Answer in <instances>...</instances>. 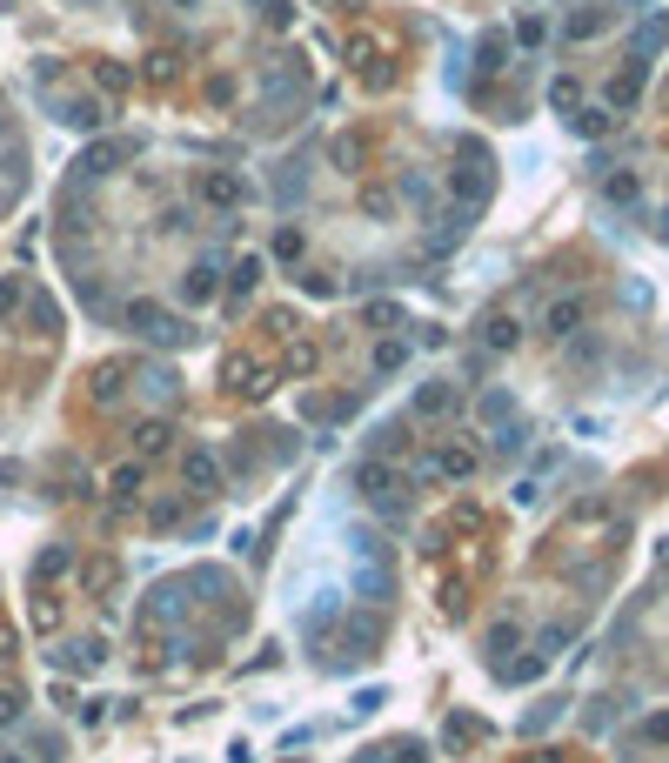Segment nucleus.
<instances>
[{
    "mask_svg": "<svg viewBox=\"0 0 669 763\" xmlns=\"http://www.w3.org/2000/svg\"><path fill=\"white\" fill-rule=\"evenodd\" d=\"M94 81H101V88H127V67H114V61H101V67H94Z\"/></svg>",
    "mask_w": 669,
    "mask_h": 763,
    "instance_id": "19",
    "label": "nucleus"
},
{
    "mask_svg": "<svg viewBox=\"0 0 669 763\" xmlns=\"http://www.w3.org/2000/svg\"><path fill=\"white\" fill-rule=\"evenodd\" d=\"M328 161H334L342 174H355V168H362V135H334V141H328Z\"/></svg>",
    "mask_w": 669,
    "mask_h": 763,
    "instance_id": "5",
    "label": "nucleus"
},
{
    "mask_svg": "<svg viewBox=\"0 0 669 763\" xmlns=\"http://www.w3.org/2000/svg\"><path fill=\"white\" fill-rule=\"evenodd\" d=\"M268 255H274V261H295V255H302V235H295V228H281V235H274V248H268Z\"/></svg>",
    "mask_w": 669,
    "mask_h": 763,
    "instance_id": "16",
    "label": "nucleus"
},
{
    "mask_svg": "<svg viewBox=\"0 0 669 763\" xmlns=\"http://www.w3.org/2000/svg\"><path fill=\"white\" fill-rule=\"evenodd\" d=\"M107 489H114V496H141V462H121Z\"/></svg>",
    "mask_w": 669,
    "mask_h": 763,
    "instance_id": "11",
    "label": "nucleus"
},
{
    "mask_svg": "<svg viewBox=\"0 0 669 763\" xmlns=\"http://www.w3.org/2000/svg\"><path fill=\"white\" fill-rule=\"evenodd\" d=\"M121 315H127V328H141V335H154V321H161V308H154V302H127Z\"/></svg>",
    "mask_w": 669,
    "mask_h": 763,
    "instance_id": "10",
    "label": "nucleus"
},
{
    "mask_svg": "<svg viewBox=\"0 0 669 763\" xmlns=\"http://www.w3.org/2000/svg\"><path fill=\"white\" fill-rule=\"evenodd\" d=\"M121 161V148H88L81 154V174H101V168H114Z\"/></svg>",
    "mask_w": 669,
    "mask_h": 763,
    "instance_id": "13",
    "label": "nucleus"
},
{
    "mask_svg": "<svg viewBox=\"0 0 669 763\" xmlns=\"http://www.w3.org/2000/svg\"><path fill=\"white\" fill-rule=\"evenodd\" d=\"M20 308H27V281H20V275H0V321H14Z\"/></svg>",
    "mask_w": 669,
    "mask_h": 763,
    "instance_id": "7",
    "label": "nucleus"
},
{
    "mask_svg": "<svg viewBox=\"0 0 669 763\" xmlns=\"http://www.w3.org/2000/svg\"><path fill=\"white\" fill-rule=\"evenodd\" d=\"M61 121H67V127H81V135H88V127L101 121V107H94V101H74V107H67V114H61Z\"/></svg>",
    "mask_w": 669,
    "mask_h": 763,
    "instance_id": "14",
    "label": "nucleus"
},
{
    "mask_svg": "<svg viewBox=\"0 0 669 763\" xmlns=\"http://www.w3.org/2000/svg\"><path fill=\"white\" fill-rule=\"evenodd\" d=\"M201 195H208L214 208H235V201H242L248 188H242V174H228V168H221V174H208V181H201Z\"/></svg>",
    "mask_w": 669,
    "mask_h": 763,
    "instance_id": "1",
    "label": "nucleus"
},
{
    "mask_svg": "<svg viewBox=\"0 0 669 763\" xmlns=\"http://www.w3.org/2000/svg\"><path fill=\"white\" fill-rule=\"evenodd\" d=\"M255 14H261V20H274V27H288L295 7H288V0H255Z\"/></svg>",
    "mask_w": 669,
    "mask_h": 763,
    "instance_id": "15",
    "label": "nucleus"
},
{
    "mask_svg": "<svg viewBox=\"0 0 669 763\" xmlns=\"http://www.w3.org/2000/svg\"><path fill=\"white\" fill-rule=\"evenodd\" d=\"M0 763H14V757H0Z\"/></svg>",
    "mask_w": 669,
    "mask_h": 763,
    "instance_id": "21",
    "label": "nucleus"
},
{
    "mask_svg": "<svg viewBox=\"0 0 669 763\" xmlns=\"http://www.w3.org/2000/svg\"><path fill=\"white\" fill-rule=\"evenodd\" d=\"M141 382H148L154 402H174V368H154V362H148V368H141Z\"/></svg>",
    "mask_w": 669,
    "mask_h": 763,
    "instance_id": "9",
    "label": "nucleus"
},
{
    "mask_svg": "<svg viewBox=\"0 0 669 763\" xmlns=\"http://www.w3.org/2000/svg\"><path fill=\"white\" fill-rule=\"evenodd\" d=\"M181 475H188V489H214V475H221V462H214L208 449H195V456L181 462Z\"/></svg>",
    "mask_w": 669,
    "mask_h": 763,
    "instance_id": "4",
    "label": "nucleus"
},
{
    "mask_svg": "<svg viewBox=\"0 0 669 763\" xmlns=\"http://www.w3.org/2000/svg\"><path fill=\"white\" fill-rule=\"evenodd\" d=\"M255 281H261V261H255V255H248V261H235V295H248Z\"/></svg>",
    "mask_w": 669,
    "mask_h": 763,
    "instance_id": "17",
    "label": "nucleus"
},
{
    "mask_svg": "<svg viewBox=\"0 0 669 763\" xmlns=\"http://www.w3.org/2000/svg\"><path fill=\"white\" fill-rule=\"evenodd\" d=\"M135 449H141V456H161V449H174V428H167L161 415H148V422L135 428Z\"/></svg>",
    "mask_w": 669,
    "mask_h": 763,
    "instance_id": "2",
    "label": "nucleus"
},
{
    "mask_svg": "<svg viewBox=\"0 0 669 763\" xmlns=\"http://www.w3.org/2000/svg\"><path fill=\"white\" fill-rule=\"evenodd\" d=\"M27 321L41 328V335H61V308L47 302V295H27Z\"/></svg>",
    "mask_w": 669,
    "mask_h": 763,
    "instance_id": "6",
    "label": "nucleus"
},
{
    "mask_svg": "<svg viewBox=\"0 0 669 763\" xmlns=\"http://www.w3.org/2000/svg\"><path fill=\"white\" fill-rule=\"evenodd\" d=\"M174 7H181V14H195V7H201V0H174Z\"/></svg>",
    "mask_w": 669,
    "mask_h": 763,
    "instance_id": "20",
    "label": "nucleus"
},
{
    "mask_svg": "<svg viewBox=\"0 0 669 763\" xmlns=\"http://www.w3.org/2000/svg\"><path fill=\"white\" fill-rule=\"evenodd\" d=\"M576 321H582V302L569 295V302H556V308H549V321H542V328H549V335H569Z\"/></svg>",
    "mask_w": 669,
    "mask_h": 763,
    "instance_id": "8",
    "label": "nucleus"
},
{
    "mask_svg": "<svg viewBox=\"0 0 669 763\" xmlns=\"http://www.w3.org/2000/svg\"><path fill=\"white\" fill-rule=\"evenodd\" d=\"M94 396H101V402H121V396H127V382L114 375V368H101V375H94Z\"/></svg>",
    "mask_w": 669,
    "mask_h": 763,
    "instance_id": "12",
    "label": "nucleus"
},
{
    "mask_svg": "<svg viewBox=\"0 0 669 763\" xmlns=\"http://www.w3.org/2000/svg\"><path fill=\"white\" fill-rule=\"evenodd\" d=\"M281 368H288V375H308V368H315V349H308V342H295V349H288V362H281Z\"/></svg>",
    "mask_w": 669,
    "mask_h": 763,
    "instance_id": "18",
    "label": "nucleus"
},
{
    "mask_svg": "<svg viewBox=\"0 0 669 763\" xmlns=\"http://www.w3.org/2000/svg\"><path fill=\"white\" fill-rule=\"evenodd\" d=\"M181 302H214V261H195V268H188V281H181Z\"/></svg>",
    "mask_w": 669,
    "mask_h": 763,
    "instance_id": "3",
    "label": "nucleus"
}]
</instances>
